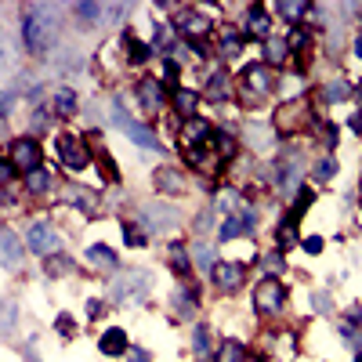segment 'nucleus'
<instances>
[{"label": "nucleus", "mask_w": 362, "mask_h": 362, "mask_svg": "<svg viewBox=\"0 0 362 362\" xmlns=\"http://www.w3.org/2000/svg\"><path fill=\"white\" fill-rule=\"evenodd\" d=\"M54 40V8L51 4H25L22 8V44L29 54H44Z\"/></svg>", "instance_id": "1"}, {"label": "nucleus", "mask_w": 362, "mask_h": 362, "mask_svg": "<svg viewBox=\"0 0 362 362\" xmlns=\"http://www.w3.org/2000/svg\"><path fill=\"white\" fill-rule=\"evenodd\" d=\"M235 90H239V102H243L247 109H257L276 95V73H272L264 62H254V66H247L243 73H239Z\"/></svg>", "instance_id": "2"}, {"label": "nucleus", "mask_w": 362, "mask_h": 362, "mask_svg": "<svg viewBox=\"0 0 362 362\" xmlns=\"http://www.w3.org/2000/svg\"><path fill=\"white\" fill-rule=\"evenodd\" d=\"M254 312L257 315H264V319H272V315H279L283 312V305H286V286H283V279H272V276H264L257 286H254Z\"/></svg>", "instance_id": "3"}, {"label": "nucleus", "mask_w": 362, "mask_h": 362, "mask_svg": "<svg viewBox=\"0 0 362 362\" xmlns=\"http://www.w3.org/2000/svg\"><path fill=\"white\" fill-rule=\"evenodd\" d=\"M58 160H62V167L66 170H73V174H80V170H87V163L95 160V153H90V145L80 138V134H73V131H66V134H58Z\"/></svg>", "instance_id": "4"}, {"label": "nucleus", "mask_w": 362, "mask_h": 362, "mask_svg": "<svg viewBox=\"0 0 362 362\" xmlns=\"http://www.w3.org/2000/svg\"><path fill=\"white\" fill-rule=\"evenodd\" d=\"M305 124H308V105H305V98H286V102L279 105V112L272 116V131L283 134V138L305 131Z\"/></svg>", "instance_id": "5"}, {"label": "nucleus", "mask_w": 362, "mask_h": 362, "mask_svg": "<svg viewBox=\"0 0 362 362\" xmlns=\"http://www.w3.org/2000/svg\"><path fill=\"white\" fill-rule=\"evenodd\" d=\"M254 225H257V214L247 206V203H239L232 214L221 221V228H218V243H232V239H243V235H250L254 232Z\"/></svg>", "instance_id": "6"}, {"label": "nucleus", "mask_w": 362, "mask_h": 362, "mask_svg": "<svg viewBox=\"0 0 362 362\" xmlns=\"http://www.w3.org/2000/svg\"><path fill=\"white\" fill-rule=\"evenodd\" d=\"M134 98H138L141 112L156 116V112L167 105V83H163V80H156V76H141V80L134 83Z\"/></svg>", "instance_id": "7"}, {"label": "nucleus", "mask_w": 362, "mask_h": 362, "mask_svg": "<svg viewBox=\"0 0 362 362\" xmlns=\"http://www.w3.org/2000/svg\"><path fill=\"white\" fill-rule=\"evenodd\" d=\"M8 153H11L15 170H22V174H29V170L44 167V145H40L37 138H15Z\"/></svg>", "instance_id": "8"}, {"label": "nucleus", "mask_w": 362, "mask_h": 362, "mask_svg": "<svg viewBox=\"0 0 362 362\" xmlns=\"http://www.w3.org/2000/svg\"><path fill=\"white\" fill-rule=\"evenodd\" d=\"M177 33L185 37L189 44H206L210 37H214V22H210L199 8H189L185 15L177 18Z\"/></svg>", "instance_id": "9"}, {"label": "nucleus", "mask_w": 362, "mask_h": 362, "mask_svg": "<svg viewBox=\"0 0 362 362\" xmlns=\"http://www.w3.org/2000/svg\"><path fill=\"white\" fill-rule=\"evenodd\" d=\"M210 283H214L221 293H235L247 286V264L239 261H218L214 272H210Z\"/></svg>", "instance_id": "10"}, {"label": "nucleus", "mask_w": 362, "mask_h": 362, "mask_svg": "<svg viewBox=\"0 0 362 362\" xmlns=\"http://www.w3.org/2000/svg\"><path fill=\"white\" fill-rule=\"evenodd\" d=\"M58 247H62V239H58V232L47 221H33V225H29V250H33V254L51 257V254H58Z\"/></svg>", "instance_id": "11"}, {"label": "nucleus", "mask_w": 362, "mask_h": 362, "mask_svg": "<svg viewBox=\"0 0 362 362\" xmlns=\"http://www.w3.org/2000/svg\"><path fill=\"white\" fill-rule=\"evenodd\" d=\"M116 124H119V131H124L131 141H138L141 148H160L156 131H153V127H145V124H138V119H131L124 109H116Z\"/></svg>", "instance_id": "12"}, {"label": "nucleus", "mask_w": 362, "mask_h": 362, "mask_svg": "<svg viewBox=\"0 0 362 362\" xmlns=\"http://www.w3.org/2000/svg\"><path fill=\"white\" fill-rule=\"evenodd\" d=\"M210 134H214V127H210L206 119L192 116V119H185L177 141H181V148H203V145H210Z\"/></svg>", "instance_id": "13"}, {"label": "nucleus", "mask_w": 362, "mask_h": 362, "mask_svg": "<svg viewBox=\"0 0 362 362\" xmlns=\"http://www.w3.org/2000/svg\"><path fill=\"white\" fill-rule=\"evenodd\" d=\"M153 181H156V189H160L163 196H185V192H189V177L181 174L177 167H156Z\"/></svg>", "instance_id": "14"}, {"label": "nucleus", "mask_w": 362, "mask_h": 362, "mask_svg": "<svg viewBox=\"0 0 362 362\" xmlns=\"http://www.w3.org/2000/svg\"><path fill=\"white\" fill-rule=\"evenodd\" d=\"M268 33H272V15H268V8L250 4V8H247V18H243V37H247V40H250V37L268 40Z\"/></svg>", "instance_id": "15"}, {"label": "nucleus", "mask_w": 362, "mask_h": 362, "mask_svg": "<svg viewBox=\"0 0 362 362\" xmlns=\"http://www.w3.org/2000/svg\"><path fill=\"white\" fill-rule=\"evenodd\" d=\"M145 286H148L145 272H127V276L112 286V297L124 300V305H127V300H141V297H145Z\"/></svg>", "instance_id": "16"}, {"label": "nucleus", "mask_w": 362, "mask_h": 362, "mask_svg": "<svg viewBox=\"0 0 362 362\" xmlns=\"http://www.w3.org/2000/svg\"><path fill=\"white\" fill-rule=\"evenodd\" d=\"M0 264H8V268L22 264V239L8 225H0Z\"/></svg>", "instance_id": "17"}, {"label": "nucleus", "mask_w": 362, "mask_h": 362, "mask_svg": "<svg viewBox=\"0 0 362 362\" xmlns=\"http://www.w3.org/2000/svg\"><path fill=\"white\" fill-rule=\"evenodd\" d=\"M177 221H181V214H177V210H170L167 203H148V206H141V225H145V228L177 225Z\"/></svg>", "instance_id": "18"}, {"label": "nucleus", "mask_w": 362, "mask_h": 362, "mask_svg": "<svg viewBox=\"0 0 362 362\" xmlns=\"http://www.w3.org/2000/svg\"><path fill=\"white\" fill-rule=\"evenodd\" d=\"M170 105H174L177 116L192 119L196 109H199V95H196V90H189V87H174V90H170Z\"/></svg>", "instance_id": "19"}, {"label": "nucleus", "mask_w": 362, "mask_h": 362, "mask_svg": "<svg viewBox=\"0 0 362 362\" xmlns=\"http://www.w3.org/2000/svg\"><path fill=\"white\" fill-rule=\"evenodd\" d=\"M261 62L268 66V69H276V66H286L290 62V44L283 40V37H276V40H264V58H261Z\"/></svg>", "instance_id": "20"}, {"label": "nucleus", "mask_w": 362, "mask_h": 362, "mask_svg": "<svg viewBox=\"0 0 362 362\" xmlns=\"http://www.w3.org/2000/svg\"><path fill=\"white\" fill-rule=\"evenodd\" d=\"M351 95H355V87H351L344 76H334V80H326V83H322V102H326V105L348 102Z\"/></svg>", "instance_id": "21"}, {"label": "nucleus", "mask_w": 362, "mask_h": 362, "mask_svg": "<svg viewBox=\"0 0 362 362\" xmlns=\"http://www.w3.org/2000/svg\"><path fill=\"white\" fill-rule=\"evenodd\" d=\"M210 153H214L221 163H228L239 153V145H235V138L228 131H214V134H210Z\"/></svg>", "instance_id": "22"}, {"label": "nucleus", "mask_w": 362, "mask_h": 362, "mask_svg": "<svg viewBox=\"0 0 362 362\" xmlns=\"http://www.w3.org/2000/svg\"><path fill=\"white\" fill-rule=\"evenodd\" d=\"M127 344H131V341H127V334H124V329H119V326L105 329V334H102V341H98L102 355H124V351H131Z\"/></svg>", "instance_id": "23"}, {"label": "nucleus", "mask_w": 362, "mask_h": 362, "mask_svg": "<svg viewBox=\"0 0 362 362\" xmlns=\"http://www.w3.org/2000/svg\"><path fill=\"white\" fill-rule=\"evenodd\" d=\"M308 11H312V4H305V0H279L276 4V15H283L290 25H305Z\"/></svg>", "instance_id": "24"}, {"label": "nucleus", "mask_w": 362, "mask_h": 362, "mask_svg": "<svg viewBox=\"0 0 362 362\" xmlns=\"http://www.w3.org/2000/svg\"><path fill=\"white\" fill-rule=\"evenodd\" d=\"M124 47H127V62H131V66H145L148 58H153V47H148L145 40H138L134 33L124 37Z\"/></svg>", "instance_id": "25"}, {"label": "nucleus", "mask_w": 362, "mask_h": 362, "mask_svg": "<svg viewBox=\"0 0 362 362\" xmlns=\"http://www.w3.org/2000/svg\"><path fill=\"white\" fill-rule=\"evenodd\" d=\"M87 261L95 264V268H105V272L119 268V261H116L112 247H105V243H95V247H90V250H87Z\"/></svg>", "instance_id": "26"}, {"label": "nucleus", "mask_w": 362, "mask_h": 362, "mask_svg": "<svg viewBox=\"0 0 362 362\" xmlns=\"http://www.w3.org/2000/svg\"><path fill=\"white\" fill-rule=\"evenodd\" d=\"M51 181H54V177H51V170H47V163H44V167H37V170L25 174V189L33 192V196H44V192L51 189Z\"/></svg>", "instance_id": "27"}, {"label": "nucleus", "mask_w": 362, "mask_h": 362, "mask_svg": "<svg viewBox=\"0 0 362 362\" xmlns=\"http://www.w3.org/2000/svg\"><path fill=\"white\" fill-rule=\"evenodd\" d=\"M73 15H76L80 29H95L98 18L105 15V8H102V4H73Z\"/></svg>", "instance_id": "28"}, {"label": "nucleus", "mask_w": 362, "mask_h": 362, "mask_svg": "<svg viewBox=\"0 0 362 362\" xmlns=\"http://www.w3.org/2000/svg\"><path fill=\"white\" fill-rule=\"evenodd\" d=\"M206 98H210V102H225V98H228V73H225V69L210 73V80H206Z\"/></svg>", "instance_id": "29"}, {"label": "nucleus", "mask_w": 362, "mask_h": 362, "mask_svg": "<svg viewBox=\"0 0 362 362\" xmlns=\"http://www.w3.org/2000/svg\"><path fill=\"white\" fill-rule=\"evenodd\" d=\"M15 326H18V308H15V300L0 297V334L11 337V334H15Z\"/></svg>", "instance_id": "30"}, {"label": "nucleus", "mask_w": 362, "mask_h": 362, "mask_svg": "<svg viewBox=\"0 0 362 362\" xmlns=\"http://www.w3.org/2000/svg\"><path fill=\"white\" fill-rule=\"evenodd\" d=\"M76 105H80V102H76V95H73L69 87H58V90H54V105H51L54 116H76Z\"/></svg>", "instance_id": "31"}, {"label": "nucleus", "mask_w": 362, "mask_h": 362, "mask_svg": "<svg viewBox=\"0 0 362 362\" xmlns=\"http://www.w3.org/2000/svg\"><path fill=\"white\" fill-rule=\"evenodd\" d=\"M69 203H73V206H80L87 218H95L98 210H102V206L95 203V192H87V189H69Z\"/></svg>", "instance_id": "32"}, {"label": "nucleus", "mask_w": 362, "mask_h": 362, "mask_svg": "<svg viewBox=\"0 0 362 362\" xmlns=\"http://www.w3.org/2000/svg\"><path fill=\"white\" fill-rule=\"evenodd\" d=\"M247 355H250V351H247L243 341H225L221 351H218V362H243Z\"/></svg>", "instance_id": "33"}, {"label": "nucleus", "mask_w": 362, "mask_h": 362, "mask_svg": "<svg viewBox=\"0 0 362 362\" xmlns=\"http://www.w3.org/2000/svg\"><path fill=\"white\" fill-rule=\"evenodd\" d=\"M337 170H341V167H337V160H334V156H322V160L312 167V177L322 185V181H334V177H337Z\"/></svg>", "instance_id": "34"}, {"label": "nucleus", "mask_w": 362, "mask_h": 362, "mask_svg": "<svg viewBox=\"0 0 362 362\" xmlns=\"http://www.w3.org/2000/svg\"><path fill=\"white\" fill-rule=\"evenodd\" d=\"M170 268L177 272V276H181V279H185V276H189V272H192V264H189V250H185V247H181V243H174V247H170Z\"/></svg>", "instance_id": "35"}, {"label": "nucleus", "mask_w": 362, "mask_h": 362, "mask_svg": "<svg viewBox=\"0 0 362 362\" xmlns=\"http://www.w3.org/2000/svg\"><path fill=\"white\" fill-rule=\"evenodd\" d=\"M69 268H73V257H66V254H51V257H44V272H47V276H66Z\"/></svg>", "instance_id": "36"}, {"label": "nucleus", "mask_w": 362, "mask_h": 362, "mask_svg": "<svg viewBox=\"0 0 362 362\" xmlns=\"http://www.w3.org/2000/svg\"><path fill=\"white\" fill-rule=\"evenodd\" d=\"M264 268H268V276L272 279H279L283 272H286V257H283V250H272V254H264V261H261Z\"/></svg>", "instance_id": "37"}, {"label": "nucleus", "mask_w": 362, "mask_h": 362, "mask_svg": "<svg viewBox=\"0 0 362 362\" xmlns=\"http://www.w3.org/2000/svg\"><path fill=\"white\" fill-rule=\"evenodd\" d=\"M312 203H315V192H312V189H305V185H300V189L293 192V206H290V210H293V214L300 218V214H305V210H308Z\"/></svg>", "instance_id": "38"}, {"label": "nucleus", "mask_w": 362, "mask_h": 362, "mask_svg": "<svg viewBox=\"0 0 362 362\" xmlns=\"http://www.w3.org/2000/svg\"><path fill=\"white\" fill-rule=\"evenodd\" d=\"M312 308L319 315H334V297H329L326 290H312Z\"/></svg>", "instance_id": "39"}, {"label": "nucleus", "mask_w": 362, "mask_h": 362, "mask_svg": "<svg viewBox=\"0 0 362 362\" xmlns=\"http://www.w3.org/2000/svg\"><path fill=\"white\" fill-rule=\"evenodd\" d=\"M141 228H145V225H131V221L124 225V239H127V247H145V243H148V235H145Z\"/></svg>", "instance_id": "40"}, {"label": "nucleus", "mask_w": 362, "mask_h": 362, "mask_svg": "<svg viewBox=\"0 0 362 362\" xmlns=\"http://www.w3.org/2000/svg\"><path fill=\"white\" fill-rule=\"evenodd\" d=\"M243 33H225V40H221V51H225V58H235L239 51H243Z\"/></svg>", "instance_id": "41"}, {"label": "nucleus", "mask_w": 362, "mask_h": 362, "mask_svg": "<svg viewBox=\"0 0 362 362\" xmlns=\"http://www.w3.org/2000/svg\"><path fill=\"white\" fill-rule=\"evenodd\" d=\"M192 254H196V264H199V268L214 272V250H210L206 243H196V247H192Z\"/></svg>", "instance_id": "42"}, {"label": "nucleus", "mask_w": 362, "mask_h": 362, "mask_svg": "<svg viewBox=\"0 0 362 362\" xmlns=\"http://www.w3.org/2000/svg\"><path fill=\"white\" fill-rule=\"evenodd\" d=\"M192 351H196V355L210 351V329H206V326H196V329H192Z\"/></svg>", "instance_id": "43"}, {"label": "nucleus", "mask_w": 362, "mask_h": 362, "mask_svg": "<svg viewBox=\"0 0 362 362\" xmlns=\"http://www.w3.org/2000/svg\"><path fill=\"white\" fill-rule=\"evenodd\" d=\"M15 66V58H11V44H8V37L0 33V73H8Z\"/></svg>", "instance_id": "44"}, {"label": "nucleus", "mask_w": 362, "mask_h": 362, "mask_svg": "<svg viewBox=\"0 0 362 362\" xmlns=\"http://www.w3.org/2000/svg\"><path fill=\"white\" fill-rule=\"evenodd\" d=\"M337 138H341V127L337 124H322V145L326 148H337Z\"/></svg>", "instance_id": "45"}, {"label": "nucleus", "mask_w": 362, "mask_h": 362, "mask_svg": "<svg viewBox=\"0 0 362 362\" xmlns=\"http://www.w3.org/2000/svg\"><path fill=\"white\" fill-rule=\"evenodd\" d=\"M300 247H305V254H322L326 239L322 235H308V239H300Z\"/></svg>", "instance_id": "46"}, {"label": "nucleus", "mask_w": 362, "mask_h": 362, "mask_svg": "<svg viewBox=\"0 0 362 362\" xmlns=\"http://www.w3.org/2000/svg\"><path fill=\"white\" fill-rule=\"evenodd\" d=\"M98 167H105V177H109V181H119V174H116V163L109 160V153H98Z\"/></svg>", "instance_id": "47"}, {"label": "nucleus", "mask_w": 362, "mask_h": 362, "mask_svg": "<svg viewBox=\"0 0 362 362\" xmlns=\"http://www.w3.org/2000/svg\"><path fill=\"white\" fill-rule=\"evenodd\" d=\"M11 177H15V163L11 160H0V185H8Z\"/></svg>", "instance_id": "48"}, {"label": "nucleus", "mask_w": 362, "mask_h": 362, "mask_svg": "<svg viewBox=\"0 0 362 362\" xmlns=\"http://www.w3.org/2000/svg\"><path fill=\"white\" fill-rule=\"evenodd\" d=\"M58 334H62V337H73V334H76V326L62 315V319H58Z\"/></svg>", "instance_id": "49"}, {"label": "nucleus", "mask_w": 362, "mask_h": 362, "mask_svg": "<svg viewBox=\"0 0 362 362\" xmlns=\"http://www.w3.org/2000/svg\"><path fill=\"white\" fill-rule=\"evenodd\" d=\"M127 362H148V351L145 348H131L127 351Z\"/></svg>", "instance_id": "50"}, {"label": "nucleus", "mask_w": 362, "mask_h": 362, "mask_svg": "<svg viewBox=\"0 0 362 362\" xmlns=\"http://www.w3.org/2000/svg\"><path fill=\"white\" fill-rule=\"evenodd\" d=\"M348 127H351V131L362 138V109H358V112H351V124H348Z\"/></svg>", "instance_id": "51"}, {"label": "nucleus", "mask_w": 362, "mask_h": 362, "mask_svg": "<svg viewBox=\"0 0 362 362\" xmlns=\"http://www.w3.org/2000/svg\"><path fill=\"white\" fill-rule=\"evenodd\" d=\"M351 54L362 62V33H355V40H351Z\"/></svg>", "instance_id": "52"}, {"label": "nucleus", "mask_w": 362, "mask_h": 362, "mask_svg": "<svg viewBox=\"0 0 362 362\" xmlns=\"http://www.w3.org/2000/svg\"><path fill=\"white\" fill-rule=\"evenodd\" d=\"M87 312H90V319H98V312H102V305H98V300H87Z\"/></svg>", "instance_id": "53"}, {"label": "nucleus", "mask_w": 362, "mask_h": 362, "mask_svg": "<svg viewBox=\"0 0 362 362\" xmlns=\"http://www.w3.org/2000/svg\"><path fill=\"white\" fill-rule=\"evenodd\" d=\"M243 362H264V358H261V355H247Z\"/></svg>", "instance_id": "54"}, {"label": "nucleus", "mask_w": 362, "mask_h": 362, "mask_svg": "<svg viewBox=\"0 0 362 362\" xmlns=\"http://www.w3.org/2000/svg\"><path fill=\"white\" fill-rule=\"evenodd\" d=\"M355 362H362V351H355Z\"/></svg>", "instance_id": "55"}]
</instances>
